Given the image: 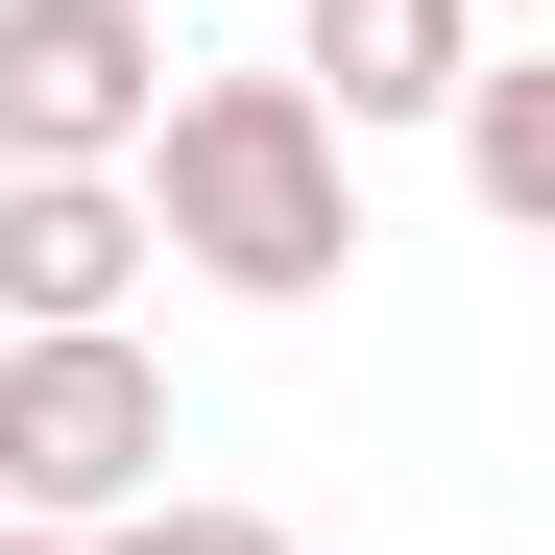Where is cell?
Segmentation results:
<instances>
[{"label":"cell","instance_id":"cell-1","mask_svg":"<svg viewBox=\"0 0 555 555\" xmlns=\"http://www.w3.org/2000/svg\"><path fill=\"white\" fill-rule=\"evenodd\" d=\"M121 194H145V266H194L242 314H314L362 266V145L291 98V73H169L145 145H121Z\"/></svg>","mask_w":555,"mask_h":555},{"label":"cell","instance_id":"cell-2","mask_svg":"<svg viewBox=\"0 0 555 555\" xmlns=\"http://www.w3.org/2000/svg\"><path fill=\"white\" fill-rule=\"evenodd\" d=\"M169 483V362L98 314V338H0V531H121Z\"/></svg>","mask_w":555,"mask_h":555},{"label":"cell","instance_id":"cell-3","mask_svg":"<svg viewBox=\"0 0 555 555\" xmlns=\"http://www.w3.org/2000/svg\"><path fill=\"white\" fill-rule=\"evenodd\" d=\"M145 98H169L145 0H0V169H121Z\"/></svg>","mask_w":555,"mask_h":555},{"label":"cell","instance_id":"cell-4","mask_svg":"<svg viewBox=\"0 0 555 555\" xmlns=\"http://www.w3.org/2000/svg\"><path fill=\"white\" fill-rule=\"evenodd\" d=\"M145 291V194L121 169H0V338H98Z\"/></svg>","mask_w":555,"mask_h":555},{"label":"cell","instance_id":"cell-5","mask_svg":"<svg viewBox=\"0 0 555 555\" xmlns=\"http://www.w3.org/2000/svg\"><path fill=\"white\" fill-rule=\"evenodd\" d=\"M459 49H483V0H291V49H266V73H291L338 145H387V121L459 98Z\"/></svg>","mask_w":555,"mask_h":555},{"label":"cell","instance_id":"cell-6","mask_svg":"<svg viewBox=\"0 0 555 555\" xmlns=\"http://www.w3.org/2000/svg\"><path fill=\"white\" fill-rule=\"evenodd\" d=\"M435 121H459V194H483V218L531 242V218H555V25H483Z\"/></svg>","mask_w":555,"mask_h":555},{"label":"cell","instance_id":"cell-7","mask_svg":"<svg viewBox=\"0 0 555 555\" xmlns=\"http://www.w3.org/2000/svg\"><path fill=\"white\" fill-rule=\"evenodd\" d=\"M73 555H291V531H266V507H218V483H145L121 531H73Z\"/></svg>","mask_w":555,"mask_h":555},{"label":"cell","instance_id":"cell-8","mask_svg":"<svg viewBox=\"0 0 555 555\" xmlns=\"http://www.w3.org/2000/svg\"><path fill=\"white\" fill-rule=\"evenodd\" d=\"M483 25H555V0H483Z\"/></svg>","mask_w":555,"mask_h":555},{"label":"cell","instance_id":"cell-9","mask_svg":"<svg viewBox=\"0 0 555 555\" xmlns=\"http://www.w3.org/2000/svg\"><path fill=\"white\" fill-rule=\"evenodd\" d=\"M0 555H73V531H0Z\"/></svg>","mask_w":555,"mask_h":555}]
</instances>
